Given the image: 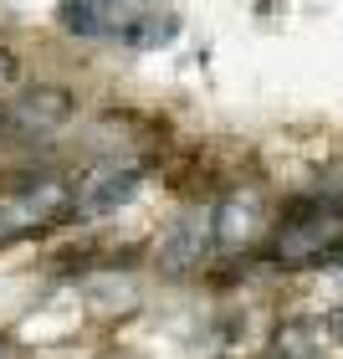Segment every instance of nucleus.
<instances>
[{
    "instance_id": "obj_4",
    "label": "nucleus",
    "mask_w": 343,
    "mask_h": 359,
    "mask_svg": "<svg viewBox=\"0 0 343 359\" xmlns=\"http://www.w3.org/2000/svg\"><path fill=\"white\" fill-rule=\"evenodd\" d=\"M77 97L67 88H52V83H36V88H21L15 93V103L6 108V123L21 128V134H52L72 118Z\"/></svg>"
},
{
    "instance_id": "obj_9",
    "label": "nucleus",
    "mask_w": 343,
    "mask_h": 359,
    "mask_svg": "<svg viewBox=\"0 0 343 359\" xmlns=\"http://www.w3.org/2000/svg\"><path fill=\"white\" fill-rule=\"evenodd\" d=\"M333 334H338V344H343V308L333 313Z\"/></svg>"
},
{
    "instance_id": "obj_8",
    "label": "nucleus",
    "mask_w": 343,
    "mask_h": 359,
    "mask_svg": "<svg viewBox=\"0 0 343 359\" xmlns=\"http://www.w3.org/2000/svg\"><path fill=\"white\" fill-rule=\"evenodd\" d=\"M15 83H21V62H15V52L0 46V93H10Z\"/></svg>"
},
{
    "instance_id": "obj_5",
    "label": "nucleus",
    "mask_w": 343,
    "mask_h": 359,
    "mask_svg": "<svg viewBox=\"0 0 343 359\" xmlns=\"http://www.w3.org/2000/svg\"><path fill=\"white\" fill-rule=\"evenodd\" d=\"M210 216H216V247H225V252H246L261 231V201L256 195H231Z\"/></svg>"
},
{
    "instance_id": "obj_7",
    "label": "nucleus",
    "mask_w": 343,
    "mask_h": 359,
    "mask_svg": "<svg viewBox=\"0 0 343 359\" xmlns=\"http://www.w3.org/2000/svg\"><path fill=\"white\" fill-rule=\"evenodd\" d=\"M276 354H282V359H318L313 329H307V323H292V329H282V334H276Z\"/></svg>"
},
{
    "instance_id": "obj_6",
    "label": "nucleus",
    "mask_w": 343,
    "mask_h": 359,
    "mask_svg": "<svg viewBox=\"0 0 343 359\" xmlns=\"http://www.w3.org/2000/svg\"><path fill=\"white\" fill-rule=\"evenodd\" d=\"M57 15L72 36H108V31H123L128 6L123 0H62Z\"/></svg>"
},
{
    "instance_id": "obj_1",
    "label": "nucleus",
    "mask_w": 343,
    "mask_h": 359,
    "mask_svg": "<svg viewBox=\"0 0 343 359\" xmlns=\"http://www.w3.org/2000/svg\"><path fill=\"white\" fill-rule=\"evenodd\" d=\"M343 241V216L323 205H302L292 210V221H282V231H276V262L287 267H307V262H323V257H333Z\"/></svg>"
},
{
    "instance_id": "obj_10",
    "label": "nucleus",
    "mask_w": 343,
    "mask_h": 359,
    "mask_svg": "<svg viewBox=\"0 0 343 359\" xmlns=\"http://www.w3.org/2000/svg\"><path fill=\"white\" fill-rule=\"evenodd\" d=\"M0 128H6V108H0Z\"/></svg>"
},
{
    "instance_id": "obj_3",
    "label": "nucleus",
    "mask_w": 343,
    "mask_h": 359,
    "mask_svg": "<svg viewBox=\"0 0 343 359\" xmlns=\"http://www.w3.org/2000/svg\"><path fill=\"white\" fill-rule=\"evenodd\" d=\"M210 247H216V216L210 210H185L164 231V241H159V267L185 277L210 257Z\"/></svg>"
},
{
    "instance_id": "obj_2",
    "label": "nucleus",
    "mask_w": 343,
    "mask_h": 359,
    "mask_svg": "<svg viewBox=\"0 0 343 359\" xmlns=\"http://www.w3.org/2000/svg\"><path fill=\"white\" fill-rule=\"evenodd\" d=\"M134 195H139V170H128V165H97V170H88L72 185V216H83V221L113 216V210H123Z\"/></svg>"
}]
</instances>
